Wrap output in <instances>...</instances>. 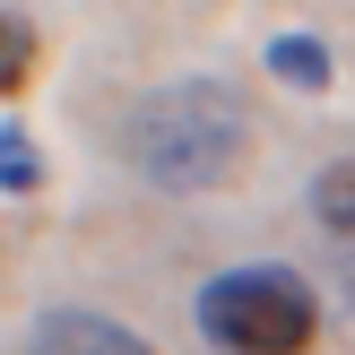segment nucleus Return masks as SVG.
Returning a JSON list of instances; mask_svg holds the SVG:
<instances>
[{"label":"nucleus","instance_id":"5","mask_svg":"<svg viewBox=\"0 0 355 355\" xmlns=\"http://www.w3.org/2000/svg\"><path fill=\"white\" fill-rule=\"evenodd\" d=\"M312 217H321L338 243H355V156H338V165L312 182Z\"/></svg>","mask_w":355,"mask_h":355},{"label":"nucleus","instance_id":"3","mask_svg":"<svg viewBox=\"0 0 355 355\" xmlns=\"http://www.w3.org/2000/svg\"><path fill=\"white\" fill-rule=\"evenodd\" d=\"M35 355H156L139 329H121V321H104V312H44L35 321V338H26Z\"/></svg>","mask_w":355,"mask_h":355},{"label":"nucleus","instance_id":"2","mask_svg":"<svg viewBox=\"0 0 355 355\" xmlns=\"http://www.w3.org/2000/svg\"><path fill=\"white\" fill-rule=\"evenodd\" d=\"M200 329L225 355H304L321 329V295L304 269L286 260H260V269H225L200 295Z\"/></svg>","mask_w":355,"mask_h":355},{"label":"nucleus","instance_id":"8","mask_svg":"<svg viewBox=\"0 0 355 355\" xmlns=\"http://www.w3.org/2000/svg\"><path fill=\"white\" fill-rule=\"evenodd\" d=\"M329 277H338V295L355 304V243H338V260H329Z\"/></svg>","mask_w":355,"mask_h":355},{"label":"nucleus","instance_id":"7","mask_svg":"<svg viewBox=\"0 0 355 355\" xmlns=\"http://www.w3.org/2000/svg\"><path fill=\"white\" fill-rule=\"evenodd\" d=\"M44 182V156H35V139L17 130V121H0V191H35Z\"/></svg>","mask_w":355,"mask_h":355},{"label":"nucleus","instance_id":"6","mask_svg":"<svg viewBox=\"0 0 355 355\" xmlns=\"http://www.w3.org/2000/svg\"><path fill=\"white\" fill-rule=\"evenodd\" d=\"M26 78H35V26L17 9H0V96H17Z\"/></svg>","mask_w":355,"mask_h":355},{"label":"nucleus","instance_id":"4","mask_svg":"<svg viewBox=\"0 0 355 355\" xmlns=\"http://www.w3.org/2000/svg\"><path fill=\"white\" fill-rule=\"evenodd\" d=\"M269 69L286 87H304V96H321V87H329V44H321V35H277V44H269Z\"/></svg>","mask_w":355,"mask_h":355},{"label":"nucleus","instance_id":"1","mask_svg":"<svg viewBox=\"0 0 355 355\" xmlns=\"http://www.w3.org/2000/svg\"><path fill=\"white\" fill-rule=\"evenodd\" d=\"M243 148H252V113H243V96L225 78L156 87L130 113V165L156 191H217L243 165Z\"/></svg>","mask_w":355,"mask_h":355}]
</instances>
